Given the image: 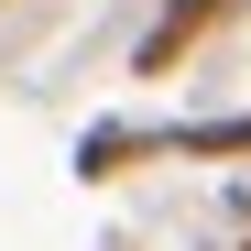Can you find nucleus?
Returning a JSON list of instances; mask_svg holds the SVG:
<instances>
[{
    "label": "nucleus",
    "mask_w": 251,
    "mask_h": 251,
    "mask_svg": "<svg viewBox=\"0 0 251 251\" xmlns=\"http://www.w3.org/2000/svg\"><path fill=\"white\" fill-rule=\"evenodd\" d=\"M229 11H240V0H164V22H153L142 44H131V66H142V76H164V66H186V44H197L207 22H229Z\"/></svg>",
    "instance_id": "obj_1"
},
{
    "label": "nucleus",
    "mask_w": 251,
    "mask_h": 251,
    "mask_svg": "<svg viewBox=\"0 0 251 251\" xmlns=\"http://www.w3.org/2000/svg\"><path fill=\"white\" fill-rule=\"evenodd\" d=\"M164 153H197V164H240L251 153V120H175Z\"/></svg>",
    "instance_id": "obj_3"
},
{
    "label": "nucleus",
    "mask_w": 251,
    "mask_h": 251,
    "mask_svg": "<svg viewBox=\"0 0 251 251\" xmlns=\"http://www.w3.org/2000/svg\"><path fill=\"white\" fill-rule=\"evenodd\" d=\"M153 153H164V131H153V120H99V131L76 142V175L99 186V175H120V164H153Z\"/></svg>",
    "instance_id": "obj_2"
}]
</instances>
